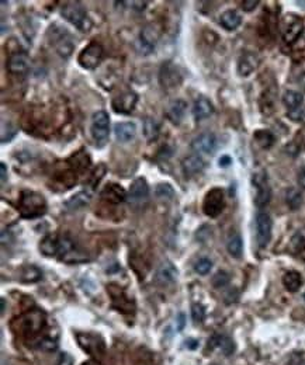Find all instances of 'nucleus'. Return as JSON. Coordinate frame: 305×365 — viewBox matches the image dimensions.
I'll use <instances>...</instances> for the list:
<instances>
[{
  "instance_id": "nucleus-1",
  "label": "nucleus",
  "mask_w": 305,
  "mask_h": 365,
  "mask_svg": "<svg viewBox=\"0 0 305 365\" xmlns=\"http://www.w3.org/2000/svg\"><path fill=\"white\" fill-rule=\"evenodd\" d=\"M18 212L23 218L33 219L47 212V201L42 194L31 190H24L18 198Z\"/></svg>"
},
{
  "instance_id": "nucleus-2",
  "label": "nucleus",
  "mask_w": 305,
  "mask_h": 365,
  "mask_svg": "<svg viewBox=\"0 0 305 365\" xmlns=\"http://www.w3.org/2000/svg\"><path fill=\"white\" fill-rule=\"evenodd\" d=\"M48 41L50 44L56 50V52L62 56V58H69L72 55L73 48H75V42L71 33L65 30L58 24H52L48 28V33H47Z\"/></svg>"
},
{
  "instance_id": "nucleus-3",
  "label": "nucleus",
  "mask_w": 305,
  "mask_h": 365,
  "mask_svg": "<svg viewBox=\"0 0 305 365\" xmlns=\"http://www.w3.org/2000/svg\"><path fill=\"white\" fill-rule=\"evenodd\" d=\"M61 14L65 20L71 22L72 26L80 30V31H89L92 27L88 11L84 9V6L80 2H69L62 7Z\"/></svg>"
},
{
  "instance_id": "nucleus-4",
  "label": "nucleus",
  "mask_w": 305,
  "mask_h": 365,
  "mask_svg": "<svg viewBox=\"0 0 305 365\" xmlns=\"http://www.w3.org/2000/svg\"><path fill=\"white\" fill-rule=\"evenodd\" d=\"M18 323L20 330L24 334H37L45 327L47 319H45V313L39 309H33L26 312L24 315L20 316L18 319H16Z\"/></svg>"
},
{
  "instance_id": "nucleus-5",
  "label": "nucleus",
  "mask_w": 305,
  "mask_h": 365,
  "mask_svg": "<svg viewBox=\"0 0 305 365\" xmlns=\"http://www.w3.org/2000/svg\"><path fill=\"white\" fill-rule=\"evenodd\" d=\"M110 120L108 114L105 111H97L92 118V136L95 139L97 146H103L108 139V132H110Z\"/></svg>"
},
{
  "instance_id": "nucleus-6",
  "label": "nucleus",
  "mask_w": 305,
  "mask_h": 365,
  "mask_svg": "<svg viewBox=\"0 0 305 365\" xmlns=\"http://www.w3.org/2000/svg\"><path fill=\"white\" fill-rule=\"evenodd\" d=\"M148 198H149V186L146 180L144 177L135 178L128 191V204L135 208H141L148 202Z\"/></svg>"
},
{
  "instance_id": "nucleus-7",
  "label": "nucleus",
  "mask_w": 305,
  "mask_h": 365,
  "mask_svg": "<svg viewBox=\"0 0 305 365\" xmlns=\"http://www.w3.org/2000/svg\"><path fill=\"white\" fill-rule=\"evenodd\" d=\"M103 47L97 42H92L86 48H84L78 56L79 65L84 69H95L100 65L101 59H103Z\"/></svg>"
},
{
  "instance_id": "nucleus-8",
  "label": "nucleus",
  "mask_w": 305,
  "mask_h": 365,
  "mask_svg": "<svg viewBox=\"0 0 305 365\" xmlns=\"http://www.w3.org/2000/svg\"><path fill=\"white\" fill-rule=\"evenodd\" d=\"M252 182L256 188V197H255V204L259 208L266 207L270 199H272V190L270 186L267 182V176L265 172H257L253 174L252 177Z\"/></svg>"
},
{
  "instance_id": "nucleus-9",
  "label": "nucleus",
  "mask_w": 305,
  "mask_h": 365,
  "mask_svg": "<svg viewBox=\"0 0 305 365\" xmlns=\"http://www.w3.org/2000/svg\"><path fill=\"white\" fill-rule=\"evenodd\" d=\"M224 191L221 188H212L210 190L204 198V204H203V211L207 216L210 218H215L222 212L224 210Z\"/></svg>"
},
{
  "instance_id": "nucleus-10",
  "label": "nucleus",
  "mask_w": 305,
  "mask_h": 365,
  "mask_svg": "<svg viewBox=\"0 0 305 365\" xmlns=\"http://www.w3.org/2000/svg\"><path fill=\"white\" fill-rule=\"evenodd\" d=\"M79 346L93 357H101L104 354V341L93 333H76Z\"/></svg>"
},
{
  "instance_id": "nucleus-11",
  "label": "nucleus",
  "mask_w": 305,
  "mask_h": 365,
  "mask_svg": "<svg viewBox=\"0 0 305 365\" xmlns=\"http://www.w3.org/2000/svg\"><path fill=\"white\" fill-rule=\"evenodd\" d=\"M272 218L266 212H259L256 216V238L260 247H266L272 239Z\"/></svg>"
},
{
  "instance_id": "nucleus-12",
  "label": "nucleus",
  "mask_w": 305,
  "mask_h": 365,
  "mask_svg": "<svg viewBox=\"0 0 305 365\" xmlns=\"http://www.w3.org/2000/svg\"><path fill=\"white\" fill-rule=\"evenodd\" d=\"M159 82L165 89H176L182 83V75L179 72V67L173 65L172 62H165L159 72Z\"/></svg>"
},
{
  "instance_id": "nucleus-13",
  "label": "nucleus",
  "mask_w": 305,
  "mask_h": 365,
  "mask_svg": "<svg viewBox=\"0 0 305 365\" xmlns=\"http://www.w3.org/2000/svg\"><path fill=\"white\" fill-rule=\"evenodd\" d=\"M137 101H138V96L134 92H131V90H127V92H122L121 94H118L117 97H114L111 105H113V110L116 111V112L129 114L135 108Z\"/></svg>"
},
{
  "instance_id": "nucleus-14",
  "label": "nucleus",
  "mask_w": 305,
  "mask_h": 365,
  "mask_svg": "<svg viewBox=\"0 0 305 365\" xmlns=\"http://www.w3.org/2000/svg\"><path fill=\"white\" fill-rule=\"evenodd\" d=\"M107 291L110 292L113 298V306L117 310H121L124 313H131L135 309V305L127 295H124L121 289L116 285H107Z\"/></svg>"
},
{
  "instance_id": "nucleus-15",
  "label": "nucleus",
  "mask_w": 305,
  "mask_h": 365,
  "mask_svg": "<svg viewBox=\"0 0 305 365\" xmlns=\"http://www.w3.org/2000/svg\"><path fill=\"white\" fill-rule=\"evenodd\" d=\"M159 38V33L154 27H145L138 39V51L142 55H148L152 51L155 50L156 42Z\"/></svg>"
},
{
  "instance_id": "nucleus-16",
  "label": "nucleus",
  "mask_w": 305,
  "mask_h": 365,
  "mask_svg": "<svg viewBox=\"0 0 305 365\" xmlns=\"http://www.w3.org/2000/svg\"><path fill=\"white\" fill-rule=\"evenodd\" d=\"M191 148L195 152L211 155V153H214L216 148V136L212 132L201 133L191 142Z\"/></svg>"
},
{
  "instance_id": "nucleus-17",
  "label": "nucleus",
  "mask_w": 305,
  "mask_h": 365,
  "mask_svg": "<svg viewBox=\"0 0 305 365\" xmlns=\"http://www.w3.org/2000/svg\"><path fill=\"white\" fill-rule=\"evenodd\" d=\"M30 69V56L26 52H16L7 61V71L13 75H23Z\"/></svg>"
},
{
  "instance_id": "nucleus-18",
  "label": "nucleus",
  "mask_w": 305,
  "mask_h": 365,
  "mask_svg": "<svg viewBox=\"0 0 305 365\" xmlns=\"http://www.w3.org/2000/svg\"><path fill=\"white\" fill-rule=\"evenodd\" d=\"M101 198L107 201V202H111V204H120L122 201L127 199L128 194L125 193V190L120 186V184H116V182H110L107 184L103 190H101Z\"/></svg>"
},
{
  "instance_id": "nucleus-19",
  "label": "nucleus",
  "mask_w": 305,
  "mask_h": 365,
  "mask_svg": "<svg viewBox=\"0 0 305 365\" xmlns=\"http://www.w3.org/2000/svg\"><path fill=\"white\" fill-rule=\"evenodd\" d=\"M176 277H178L176 267L173 266L170 261H165L156 270L155 281L161 285H169V284H173L176 281Z\"/></svg>"
},
{
  "instance_id": "nucleus-20",
  "label": "nucleus",
  "mask_w": 305,
  "mask_h": 365,
  "mask_svg": "<svg viewBox=\"0 0 305 365\" xmlns=\"http://www.w3.org/2000/svg\"><path fill=\"white\" fill-rule=\"evenodd\" d=\"M259 65V58L253 52H245L244 55L239 58L238 72L241 76H249L250 73L255 71Z\"/></svg>"
},
{
  "instance_id": "nucleus-21",
  "label": "nucleus",
  "mask_w": 305,
  "mask_h": 365,
  "mask_svg": "<svg viewBox=\"0 0 305 365\" xmlns=\"http://www.w3.org/2000/svg\"><path fill=\"white\" fill-rule=\"evenodd\" d=\"M114 133L120 142L125 144L137 136V125L134 122H118L114 127Z\"/></svg>"
},
{
  "instance_id": "nucleus-22",
  "label": "nucleus",
  "mask_w": 305,
  "mask_h": 365,
  "mask_svg": "<svg viewBox=\"0 0 305 365\" xmlns=\"http://www.w3.org/2000/svg\"><path fill=\"white\" fill-rule=\"evenodd\" d=\"M214 112V105L207 97H199L193 104V116L197 121L205 120L212 116Z\"/></svg>"
},
{
  "instance_id": "nucleus-23",
  "label": "nucleus",
  "mask_w": 305,
  "mask_h": 365,
  "mask_svg": "<svg viewBox=\"0 0 305 365\" xmlns=\"http://www.w3.org/2000/svg\"><path fill=\"white\" fill-rule=\"evenodd\" d=\"M204 167L205 162L199 155L187 156L182 162V169H183L184 174H187V176H194L197 173H201L204 170Z\"/></svg>"
},
{
  "instance_id": "nucleus-24",
  "label": "nucleus",
  "mask_w": 305,
  "mask_h": 365,
  "mask_svg": "<svg viewBox=\"0 0 305 365\" xmlns=\"http://www.w3.org/2000/svg\"><path fill=\"white\" fill-rule=\"evenodd\" d=\"M186 108H187V104L186 101L183 100H176L169 104V108L166 111V116L169 118V121L175 124V125H179L182 120H183L184 112H186Z\"/></svg>"
},
{
  "instance_id": "nucleus-25",
  "label": "nucleus",
  "mask_w": 305,
  "mask_h": 365,
  "mask_svg": "<svg viewBox=\"0 0 305 365\" xmlns=\"http://www.w3.org/2000/svg\"><path fill=\"white\" fill-rule=\"evenodd\" d=\"M302 21L298 18H293L291 21L286 26L283 31V38L287 44H293L295 39L298 38L302 33Z\"/></svg>"
},
{
  "instance_id": "nucleus-26",
  "label": "nucleus",
  "mask_w": 305,
  "mask_h": 365,
  "mask_svg": "<svg viewBox=\"0 0 305 365\" xmlns=\"http://www.w3.org/2000/svg\"><path fill=\"white\" fill-rule=\"evenodd\" d=\"M241 22H242V17L239 16L238 11L235 10L224 11L220 17V24L228 31L236 30L241 26Z\"/></svg>"
},
{
  "instance_id": "nucleus-27",
  "label": "nucleus",
  "mask_w": 305,
  "mask_h": 365,
  "mask_svg": "<svg viewBox=\"0 0 305 365\" xmlns=\"http://www.w3.org/2000/svg\"><path fill=\"white\" fill-rule=\"evenodd\" d=\"M39 250L41 253L47 257H55L58 256V250H59V238L58 236H45L42 239V242L39 244Z\"/></svg>"
},
{
  "instance_id": "nucleus-28",
  "label": "nucleus",
  "mask_w": 305,
  "mask_h": 365,
  "mask_svg": "<svg viewBox=\"0 0 305 365\" xmlns=\"http://www.w3.org/2000/svg\"><path fill=\"white\" fill-rule=\"evenodd\" d=\"M283 284L287 291L290 292H297L302 285V277L298 271L286 272L283 277Z\"/></svg>"
},
{
  "instance_id": "nucleus-29",
  "label": "nucleus",
  "mask_w": 305,
  "mask_h": 365,
  "mask_svg": "<svg viewBox=\"0 0 305 365\" xmlns=\"http://www.w3.org/2000/svg\"><path fill=\"white\" fill-rule=\"evenodd\" d=\"M90 199H92V195H90L89 191H80L76 195H73L71 199H68L67 202H65V207L71 211L80 210L82 207L89 204Z\"/></svg>"
},
{
  "instance_id": "nucleus-30",
  "label": "nucleus",
  "mask_w": 305,
  "mask_h": 365,
  "mask_svg": "<svg viewBox=\"0 0 305 365\" xmlns=\"http://www.w3.org/2000/svg\"><path fill=\"white\" fill-rule=\"evenodd\" d=\"M69 165L72 167V172H83L90 165V157L83 152H78L69 159Z\"/></svg>"
},
{
  "instance_id": "nucleus-31",
  "label": "nucleus",
  "mask_w": 305,
  "mask_h": 365,
  "mask_svg": "<svg viewBox=\"0 0 305 365\" xmlns=\"http://www.w3.org/2000/svg\"><path fill=\"white\" fill-rule=\"evenodd\" d=\"M211 343H214V346L221 350L225 355H231L233 353V350H235L232 340L228 337V336H224V334H216V336H214V337L211 338Z\"/></svg>"
},
{
  "instance_id": "nucleus-32",
  "label": "nucleus",
  "mask_w": 305,
  "mask_h": 365,
  "mask_svg": "<svg viewBox=\"0 0 305 365\" xmlns=\"http://www.w3.org/2000/svg\"><path fill=\"white\" fill-rule=\"evenodd\" d=\"M302 101H304L302 94L298 93V92H295V90H287L283 96L284 105H286L290 111L301 107V105H302Z\"/></svg>"
},
{
  "instance_id": "nucleus-33",
  "label": "nucleus",
  "mask_w": 305,
  "mask_h": 365,
  "mask_svg": "<svg viewBox=\"0 0 305 365\" xmlns=\"http://www.w3.org/2000/svg\"><path fill=\"white\" fill-rule=\"evenodd\" d=\"M59 260L69 263V264H76V263H83V261L89 260L88 253H84L83 250H80L78 246H75L72 250H69L67 255L61 257Z\"/></svg>"
},
{
  "instance_id": "nucleus-34",
  "label": "nucleus",
  "mask_w": 305,
  "mask_h": 365,
  "mask_svg": "<svg viewBox=\"0 0 305 365\" xmlns=\"http://www.w3.org/2000/svg\"><path fill=\"white\" fill-rule=\"evenodd\" d=\"M228 253L235 257V259H241L242 257V253H244V242H242V238L239 235H233L232 238L228 240L227 244Z\"/></svg>"
},
{
  "instance_id": "nucleus-35",
  "label": "nucleus",
  "mask_w": 305,
  "mask_h": 365,
  "mask_svg": "<svg viewBox=\"0 0 305 365\" xmlns=\"http://www.w3.org/2000/svg\"><path fill=\"white\" fill-rule=\"evenodd\" d=\"M159 122L156 121L155 118H150V117H148V118H145L144 121V135L145 138L148 139V141H154V139L158 138V135H159Z\"/></svg>"
},
{
  "instance_id": "nucleus-36",
  "label": "nucleus",
  "mask_w": 305,
  "mask_h": 365,
  "mask_svg": "<svg viewBox=\"0 0 305 365\" xmlns=\"http://www.w3.org/2000/svg\"><path fill=\"white\" fill-rule=\"evenodd\" d=\"M255 139H256V142L260 145L263 149H269V148H272L273 144H274V141H276L274 135H273L270 131H267V129H259V131H256Z\"/></svg>"
},
{
  "instance_id": "nucleus-37",
  "label": "nucleus",
  "mask_w": 305,
  "mask_h": 365,
  "mask_svg": "<svg viewBox=\"0 0 305 365\" xmlns=\"http://www.w3.org/2000/svg\"><path fill=\"white\" fill-rule=\"evenodd\" d=\"M286 202L290 207V210L297 211L302 204V195H301L300 190L297 188H289L286 193Z\"/></svg>"
},
{
  "instance_id": "nucleus-38",
  "label": "nucleus",
  "mask_w": 305,
  "mask_h": 365,
  "mask_svg": "<svg viewBox=\"0 0 305 365\" xmlns=\"http://www.w3.org/2000/svg\"><path fill=\"white\" fill-rule=\"evenodd\" d=\"M41 276H42V272H41L38 267L26 266L23 267L20 280L24 282H37L38 280H41Z\"/></svg>"
},
{
  "instance_id": "nucleus-39",
  "label": "nucleus",
  "mask_w": 305,
  "mask_h": 365,
  "mask_svg": "<svg viewBox=\"0 0 305 365\" xmlns=\"http://www.w3.org/2000/svg\"><path fill=\"white\" fill-rule=\"evenodd\" d=\"M155 194L159 199H167V201H169V199H172L173 197H175V190H173L170 184L161 182V184H158Z\"/></svg>"
},
{
  "instance_id": "nucleus-40",
  "label": "nucleus",
  "mask_w": 305,
  "mask_h": 365,
  "mask_svg": "<svg viewBox=\"0 0 305 365\" xmlns=\"http://www.w3.org/2000/svg\"><path fill=\"white\" fill-rule=\"evenodd\" d=\"M291 247L298 252V253H302L305 250V231H300L298 233H295L293 239H291Z\"/></svg>"
},
{
  "instance_id": "nucleus-41",
  "label": "nucleus",
  "mask_w": 305,
  "mask_h": 365,
  "mask_svg": "<svg viewBox=\"0 0 305 365\" xmlns=\"http://www.w3.org/2000/svg\"><path fill=\"white\" fill-rule=\"evenodd\" d=\"M229 281H231V277L227 271H218L215 276L212 277V285L215 288L227 287Z\"/></svg>"
},
{
  "instance_id": "nucleus-42",
  "label": "nucleus",
  "mask_w": 305,
  "mask_h": 365,
  "mask_svg": "<svg viewBox=\"0 0 305 365\" xmlns=\"http://www.w3.org/2000/svg\"><path fill=\"white\" fill-rule=\"evenodd\" d=\"M211 268H212V261H211L210 259H205V257H203L200 260H197V263L194 264V270L199 272L200 276L208 274V272L211 271Z\"/></svg>"
},
{
  "instance_id": "nucleus-43",
  "label": "nucleus",
  "mask_w": 305,
  "mask_h": 365,
  "mask_svg": "<svg viewBox=\"0 0 305 365\" xmlns=\"http://www.w3.org/2000/svg\"><path fill=\"white\" fill-rule=\"evenodd\" d=\"M191 317L194 323H201L205 317V309L201 304H194L191 306Z\"/></svg>"
},
{
  "instance_id": "nucleus-44",
  "label": "nucleus",
  "mask_w": 305,
  "mask_h": 365,
  "mask_svg": "<svg viewBox=\"0 0 305 365\" xmlns=\"http://www.w3.org/2000/svg\"><path fill=\"white\" fill-rule=\"evenodd\" d=\"M39 349L42 350V351H47V353H52V351H55L58 349V343H56L55 340H52V338H42L39 341Z\"/></svg>"
},
{
  "instance_id": "nucleus-45",
  "label": "nucleus",
  "mask_w": 305,
  "mask_h": 365,
  "mask_svg": "<svg viewBox=\"0 0 305 365\" xmlns=\"http://www.w3.org/2000/svg\"><path fill=\"white\" fill-rule=\"evenodd\" d=\"M289 117L295 122H305V107L301 105V107L295 108V110L289 111Z\"/></svg>"
},
{
  "instance_id": "nucleus-46",
  "label": "nucleus",
  "mask_w": 305,
  "mask_h": 365,
  "mask_svg": "<svg viewBox=\"0 0 305 365\" xmlns=\"http://www.w3.org/2000/svg\"><path fill=\"white\" fill-rule=\"evenodd\" d=\"M259 5V0H245L242 2V9L244 11H253Z\"/></svg>"
},
{
  "instance_id": "nucleus-47",
  "label": "nucleus",
  "mask_w": 305,
  "mask_h": 365,
  "mask_svg": "<svg viewBox=\"0 0 305 365\" xmlns=\"http://www.w3.org/2000/svg\"><path fill=\"white\" fill-rule=\"evenodd\" d=\"M58 365H73V357L68 353H62L58 358Z\"/></svg>"
},
{
  "instance_id": "nucleus-48",
  "label": "nucleus",
  "mask_w": 305,
  "mask_h": 365,
  "mask_svg": "<svg viewBox=\"0 0 305 365\" xmlns=\"http://www.w3.org/2000/svg\"><path fill=\"white\" fill-rule=\"evenodd\" d=\"M298 184L305 190V166L301 169L300 174H298Z\"/></svg>"
},
{
  "instance_id": "nucleus-49",
  "label": "nucleus",
  "mask_w": 305,
  "mask_h": 365,
  "mask_svg": "<svg viewBox=\"0 0 305 365\" xmlns=\"http://www.w3.org/2000/svg\"><path fill=\"white\" fill-rule=\"evenodd\" d=\"M231 163H232V161H231L229 156H222L221 159H220V166L221 167H228Z\"/></svg>"
},
{
  "instance_id": "nucleus-50",
  "label": "nucleus",
  "mask_w": 305,
  "mask_h": 365,
  "mask_svg": "<svg viewBox=\"0 0 305 365\" xmlns=\"http://www.w3.org/2000/svg\"><path fill=\"white\" fill-rule=\"evenodd\" d=\"M0 169H2V182L6 181V174H7V169H6L5 163L0 165Z\"/></svg>"
},
{
  "instance_id": "nucleus-51",
  "label": "nucleus",
  "mask_w": 305,
  "mask_h": 365,
  "mask_svg": "<svg viewBox=\"0 0 305 365\" xmlns=\"http://www.w3.org/2000/svg\"><path fill=\"white\" fill-rule=\"evenodd\" d=\"M184 326V315L183 313H180L179 315V330H182Z\"/></svg>"
},
{
  "instance_id": "nucleus-52",
  "label": "nucleus",
  "mask_w": 305,
  "mask_h": 365,
  "mask_svg": "<svg viewBox=\"0 0 305 365\" xmlns=\"http://www.w3.org/2000/svg\"><path fill=\"white\" fill-rule=\"evenodd\" d=\"M82 365H101L100 362H97V361H95V360H89V361H86V362H83Z\"/></svg>"
},
{
  "instance_id": "nucleus-53",
  "label": "nucleus",
  "mask_w": 305,
  "mask_h": 365,
  "mask_svg": "<svg viewBox=\"0 0 305 365\" xmlns=\"http://www.w3.org/2000/svg\"><path fill=\"white\" fill-rule=\"evenodd\" d=\"M5 312V299H2V313Z\"/></svg>"
},
{
  "instance_id": "nucleus-54",
  "label": "nucleus",
  "mask_w": 305,
  "mask_h": 365,
  "mask_svg": "<svg viewBox=\"0 0 305 365\" xmlns=\"http://www.w3.org/2000/svg\"><path fill=\"white\" fill-rule=\"evenodd\" d=\"M302 255H304V259H305V250H304V252H302Z\"/></svg>"
}]
</instances>
